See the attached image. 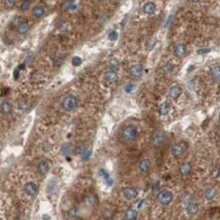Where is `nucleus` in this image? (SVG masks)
Returning a JSON list of instances; mask_svg holds the SVG:
<instances>
[{
	"mask_svg": "<svg viewBox=\"0 0 220 220\" xmlns=\"http://www.w3.org/2000/svg\"><path fill=\"white\" fill-rule=\"evenodd\" d=\"M188 149H189L188 142L179 141V143H177V144L171 146L170 153L175 158H181V157H183L186 154V152L188 151Z\"/></svg>",
	"mask_w": 220,
	"mask_h": 220,
	"instance_id": "nucleus-1",
	"label": "nucleus"
},
{
	"mask_svg": "<svg viewBox=\"0 0 220 220\" xmlns=\"http://www.w3.org/2000/svg\"><path fill=\"white\" fill-rule=\"evenodd\" d=\"M62 108L67 112H73L78 108V100L77 97L72 94H68L61 101Z\"/></svg>",
	"mask_w": 220,
	"mask_h": 220,
	"instance_id": "nucleus-2",
	"label": "nucleus"
},
{
	"mask_svg": "<svg viewBox=\"0 0 220 220\" xmlns=\"http://www.w3.org/2000/svg\"><path fill=\"white\" fill-rule=\"evenodd\" d=\"M122 138L125 141H134L138 136L137 128L133 125H129L122 130Z\"/></svg>",
	"mask_w": 220,
	"mask_h": 220,
	"instance_id": "nucleus-3",
	"label": "nucleus"
},
{
	"mask_svg": "<svg viewBox=\"0 0 220 220\" xmlns=\"http://www.w3.org/2000/svg\"><path fill=\"white\" fill-rule=\"evenodd\" d=\"M166 140V134L162 130L157 129L155 131H153V133L151 135V143L155 147H160L162 146Z\"/></svg>",
	"mask_w": 220,
	"mask_h": 220,
	"instance_id": "nucleus-4",
	"label": "nucleus"
},
{
	"mask_svg": "<svg viewBox=\"0 0 220 220\" xmlns=\"http://www.w3.org/2000/svg\"><path fill=\"white\" fill-rule=\"evenodd\" d=\"M173 199H174V195L170 190H162V191H160L158 193V195H157V200H158V202L162 205L170 204Z\"/></svg>",
	"mask_w": 220,
	"mask_h": 220,
	"instance_id": "nucleus-5",
	"label": "nucleus"
},
{
	"mask_svg": "<svg viewBox=\"0 0 220 220\" xmlns=\"http://www.w3.org/2000/svg\"><path fill=\"white\" fill-rule=\"evenodd\" d=\"M182 87L179 85V84H173L170 87V90H168V94L170 97L173 98V100H177V98L179 97V95L182 94Z\"/></svg>",
	"mask_w": 220,
	"mask_h": 220,
	"instance_id": "nucleus-6",
	"label": "nucleus"
},
{
	"mask_svg": "<svg viewBox=\"0 0 220 220\" xmlns=\"http://www.w3.org/2000/svg\"><path fill=\"white\" fill-rule=\"evenodd\" d=\"M138 196V192L134 188H125L123 190V197L127 200H134Z\"/></svg>",
	"mask_w": 220,
	"mask_h": 220,
	"instance_id": "nucleus-7",
	"label": "nucleus"
},
{
	"mask_svg": "<svg viewBox=\"0 0 220 220\" xmlns=\"http://www.w3.org/2000/svg\"><path fill=\"white\" fill-rule=\"evenodd\" d=\"M38 186H37L36 183L30 182L27 183L24 186V192L28 194V196H35L37 193H38Z\"/></svg>",
	"mask_w": 220,
	"mask_h": 220,
	"instance_id": "nucleus-8",
	"label": "nucleus"
},
{
	"mask_svg": "<svg viewBox=\"0 0 220 220\" xmlns=\"http://www.w3.org/2000/svg\"><path fill=\"white\" fill-rule=\"evenodd\" d=\"M105 80L108 82H115L118 79V73H117V70H113V69H109L108 71H106L105 75Z\"/></svg>",
	"mask_w": 220,
	"mask_h": 220,
	"instance_id": "nucleus-9",
	"label": "nucleus"
},
{
	"mask_svg": "<svg viewBox=\"0 0 220 220\" xmlns=\"http://www.w3.org/2000/svg\"><path fill=\"white\" fill-rule=\"evenodd\" d=\"M174 53L175 56L179 58L184 57L187 53V46L185 44H178V45H175L174 48Z\"/></svg>",
	"mask_w": 220,
	"mask_h": 220,
	"instance_id": "nucleus-10",
	"label": "nucleus"
},
{
	"mask_svg": "<svg viewBox=\"0 0 220 220\" xmlns=\"http://www.w3.org/2000/svg\"><path fill=\"white\" fill-rule=\"evenodd\" d=\"M142 9H143V12H144L145 14H153L156 10V5H155L154 2L148 1V2L144 3Z\"/></svg>",
	"mask_w": 220,
	"mask_h": 220,
	"instance_id": "nucleus-11",
	"label": "nucleus"
},
{
	"mask_svg": "<svg viewBox=\"0 0 220 220\" xmlns=\"http://www.w3.org/2000/svg\"><path fill=\"white\" fill-rule=\"evenodd\" d=\"M130 73L132 76H134V77H140L143 73V67L142 65L140 64H134L131 66L130 68Z\"/></svg>",
	"mask_w": 220,
	"mask_h": 220,
	"instance_id": "nucleus-12",
	"label": "nucleus"
},
{
	"mask_svg": "<svg viewBox=\"0 0 220 220\" xmlns=\"http://www.w3.org/2000/svg\"><path fill=\"white\" fill-rule=\"evenodd\" d=\"M139 170L143 174H147L151 170V162L148 159H143L139 163Z\"/></svg>",
	"mask_w": 220,
	"mask_h": 220,
	"instance_id": "nucleus-13",
	"label": "nucleus"
},
{
	"mask_svg": "<svg viewBox=\"0 0 220 220\" xmlns=\"http://www.w3.org/2000/svg\"><path fill=\"white\" fill-rule=\"evenodd\" d=\"M46 12V8L43 5H36L32 10V14L37 18L42 17Z\"/></svg>",
	"mask_w": 220,
	"mask_h": 220,
	"instance_id": "nucleus-14",
	"label": "nucleus"
},
{
	"mask_svg": "<svg viewBox=\"0 0 220 220\" xmlns=\"http://www.w3.org/2000/svg\"><path fill=\"white\" fill-rule=\"evenodd\" d=\"M157 111H158L159 115H161V116L168 115V113H170V102H168V101H163L162 104H161L158 107V110H157Z\"/></svg>",
	"mask_w": 220,
	"mask_h": 220,
	"instance_id": "nucleus-15",
	"label": "nucleus"
},
{
	"mask_svg": "<svg viewBox=\"0 0 220 220\" xmlns=\"http://www.w3.org/2000/svg\"><path fill=\"white\" fill-rule=\"evenodd\" d=\"M216 195H217V190L215 188H212V187L205 189L204 191V197L206 200H213Z\"/></svg>",
	"mask_w": 220,
	"mask_h": 220,
	"instance_id": "nucleus-16",
	"label": "nucleus"
},
{
	"mask_svg": "<svg viewBox=\"0 0 220 220\" xmlns=\"http://www.w3.org/2000/svg\"><path fill=\"white\" fill-rule=\"evenodd\" d=\"M210 76L212 77V79L214 81L218 82L219 81V78H220V69H219V66L218 65H215L213 66L211 69H210Z\"/></svg>",
	"mask_w": 220,
	"mask_h": 220,
	"instance_id": "nucleus-17",
	"label": "nucleus"
},
{
	"mask_svg": "<svg viewBox=\"0 0 220 220\" xmlns=\"http://www.w3.org/2000/svg\"><path fill=\"white\" fill-rule=\"evenodd\" d=\"M17 32L18 34L20 35H25L30 30V24H28L27 21H23V23H19L17 24Z\"/></svg>",
	"mask_w": 220,
	"mask_h": 220,
	"instance_id": "nucleus-18",
	"label": "nucleus"
},
{
	"mask_svg": "<svg viewBox=\"0 0 220 220\" xmlns=\"http://www.w3.org/2000/svg\"><path fill=\"white\" fill-rule=\"evenodd\" d=\"M199 211V206L198 204L194 203V202H190L188 205H187V212H188L189 215H196Z\"/></svg>",
	"mask_w": 220,
	"mask_h": 220,
	"instance_id": "nucleus-19",
	"label": "nucleus"
},
{
	"mask_svg": "<svg viewBox=\"0 0 220 220\" xmlns=\"http://www.w3.org/2000/svg\"><path fill=\"white\" fill-rule=\"evenodd\" d=\"M191 170H192V166H191L190 162L183 163L182 166H179V174L182 175H188L191 173Z\"/></svg>",
	"mask_w": 220,
	"mask_h": 220,
	"instance_id": "nucleus-20",
	"label": "nucleus"
},
{
	"mask_svg": "<svg viewBox=\"0 0 220 220\" xmlns=\"http://www.w3.org/2000/svg\"><path fill=\"white\" fill-rule=\"evenodd\" d=\"M38 171L41 175H46L49 171V163L45 160L40 161L38 164Z\"/></svg>",
	"mask_w": 220,
	"mask_h": 220,
	"instance_id": "nucleus-21",
	"label": "nucleus"
},
{
	"mask_svg": "<svg viewBox=\"0 0 220 220\" xmlns=\"http://www.w3.org/2000/svg\"><path fill=\"white\" fill-rule=\"evenodd\" d=\"M0 110H1L2 114L8 115V114L12 112V106L9 101H3L1 104V107H0Z\"/></svg>",
	"mask_w": 220,
	"mask_h": 220,
	"instance_id": "nucleus-22",
	"label": "nucleus"
},
{
	"mask_svg": "<svg viewBox=\"0 0 220 220\" xmlns=\"http://www.w3.org/2000/svg\"><path fill=\"white\" fill-rule=\"evenodd\" d=\"M138 218V212L134 209H128L125 212V219L127 220H135Z\"/></svg>",
	"mask_w": 220,
	"mask_h": 220,
	"instance_id": "nucleus-23",
	"label": "nucleus"
},
{
	"mask_svg": "<svg viewBox=\"0 0 220 220\" xmlns=\"http://www.w3.org/2000/svg\"><path fill=\"white\" fill-rule=\"evenodd\" d=\"M109 69H113V70H117L119 68V61L116 58H111L108 62Z\"/></svg>",
	"mask_w": 220,
	"mask_h": 220,
	"instance_id": "nucleus-24",
	"label": "nucleus"
},
{
	"mask_svg": "<svg viewBox=\"0 0 220 220\" xmlns=\"http://www.w3.org/2000/svg\"><path fill=\"white\" fill-rule=\"evenodd\" d=\"M119 38V34H118V32H116V31H111L109 32V35H108V39L110 40V41H112V42H115L117 41Z\"/></svg>",
	"mask_w": 220,
	"mask_h": 220,
	"instance_id": "nucleus-25",
	"label": "nucleus"
},
{
	"mask_svg": "<svg viewBox=\"0 0 220 220\" xmlns=\"http://www.w3.org/2000/svg\"><path fill=\"white\" fill-rule=\"evenodd\" d=\"M18 108H19V110L25 111V110L30 108V105H28V102L27 101H19V102H18Z\"/></svg>",
	"mask_w": 220,
	"mask_h": 220,
	"instance_id": "nucleus-26",
	"label": "nucleus"
},
{
	"mask_svg": "<svg viewBox=\"0 0 220 220\" xmlns=\"http://www.w3.org/2000/svg\"><path fill=\"white\" fill-rule=\"evenodd\" d=\"M82 63V59L80 58L79 56H75L72 58V65L75 66V67H77V66H80Z\"/></svg>",
	"mask_w": 220,
	"mask_h": 220,
	"instance_id": "nucleus-27",
	"label": "nucleus"
},
{
	"mask_svg": "<svg viewBox=\"0 0 220 220\" xmlns=\"http://www.w3.org/2000/svg\"><path fill=\"white\" fill-rule=\"evenodd\" d=\"M91 156V150L87 149V150H83L82 154H81V159L82 160H87Z\"/></svg>",
	"mask_w": 220,
	"mask_h": 220,
	"instance_id": "nucleus-28",
	"label": "nucleus"
},
{
	"mask_svg": "<svg viewBox=\"0 0 220 220\" xmlns=\"http://www.w3.org/2000/svg\"><path fill=\"white\" fill-rule=\"evenodd\" d=\"M3 2H4L5 7H7V8H12V7L15 5L16 0H3Z\"/></svg>",
	"mask_w": 220,
	"mask_h": 220,
	"instance_id": "nucleus-29",
	"label": "nucleus"
},
{
	"mask_svg": "<svg viewBox=\"0 0 220 220\" xmlns=\"http://www.w3.org/2000/svg\"><path fill=\"white\" fill-rule=\"evenodd\" d=\"M31 6V3L28 1V0H25L23 3L20 4V10H23V11H27V10L30 8Z\"/></svg>",
	"mask_w": 220,
	"mask_h": 220,
	"instance_id": "nucleus-30",
	"label": "nucleus"
},
{
	"mask_svg": "<svg viewBox=\"0 0 220 220\" xmlns=\"http://www.w3.org/2000/svg\"><path fill=\"white\" fill-rule=\"evenodd\" d=\"M69 151H70V147H69V145L68 144H64L63 146H62V148H61V153L63 155H67Z\"/></svg>",
	"mask_w": 220,
	"mask_h": 220,
	"instance_id": "nucleus-31",
	"label": "nucleus"
},
{
	"mask_svg": "<svg viewBox=\"0 0 220 220\" xmlns=\"http://www.w3.org/2000/svg\"><path fill=\"white\" fill-rule=\"evenodd\" d=\"M209 52H210V49H208V48H203V49L197 50V53L199 55H205V54H208Z\"/></svg>",
	"mask_w": 220,
	"mask_h": 220,
	"instance_id": "nucleus-32",
	"label": "nucleus"
},
{
	"mask_svg": "<svg viewBox=\"0 0 220 220\" xmlns=\"http://www.w3.org/2000/svg\"><path fill=\"white\" fill-rule=\"evenodd\" d=\"M134 88H135L134 84L130 83V84H128V85H126V87H125V91H126L127 93H131L132 91L134 90Z\"/></svg>",
	"mask_w": 220,
	"mask_h": 220,
	"instance_id": "nucleus-33",
	"label": "nucleus"
},
{
	"mask_svg": "<svg viewBox=\"0 0 220 220\" xmlns=\"http://www.w3.org/2000/svg\"><path fill=\"white\" fill-rule=\"evenodd\" d=\"M57 28H58V30L63 31L66 28V24L64 23V21H59V23L57 24Z\"/></svg>",
	"mask_w": 220,
	"mask_h": 220,
	"instance_id": "nucleus-34",
	"label": "nucleus"
},
{
	"mask_svg": "<svg viewBox=\"0 0 220 220\" xmlns=\"http://www.w3.org/2000/svg\"><path fill=\"white\" fill-rule=\"evenodd\" d=\"M151 188L153 190V192H156V191H158V189H159V181H155L154 183H153L152 186H151Z\"/></svg>",
	"mask_w": 220,
	"mask_h": 220,
	"instance_id": "nucleus-35",
	"label": "nucleus"
},
{
	"mask_svg": "<svg viewBox=\"0 0 220 220\" xmlns=\"http://www.w3.org/2000/svg\"><path fill=\"white\" fill-rule=\"evenodd\" d=\"M100 174H101V175L102 178H104L105 179H108V178H110V175H109V173L106 170H100Z\"/></svg>",
	"mask_w": 220,
	"mask_h": 220,
	"instance_id": "nucleus-36",
	"label": "nucleus"
},
{
	"mask_svg": "<svg viewBox=\"0 0 220 220\" xmlns=\"http://www.w3.org/2000/svg\"><path fill=\"white\" fill-rule=\"evenodd\" d=\"M68 214L70 217H75L76 215H77V209L76 208H72L70 211L68 212Z\"/></svg>",
	"mask_w": 220,
	"mask_h": 220,
	"instance_id": "nucleus-37",
	"label": "nucleus"
},
{
	"mask_svg": "<svg viewBox=\"0 0 220 220\" xmlns=\"http://www.w3.org/2000/svg\"><path fill=\"white\" fill-rule=\"evenodd\" d=\"M211 175H212V177H213V178H218L219 177V167L217 166L216 168H214Z\"/></svg>",
	"mask_w": 220,
	"mask_h": 220,
	"instance_id": "nucleus-38",
	"label": "nucleus"
},
{
	"mask_svg": "<svg viewBox=\"0 0 220 220\" xmlns=\"http://www.w3.org/2000/svg\"><path fill=\"white\" fill-rule=\"evenodd\" d=\"M173 18H174V14H170V15L168 16L167 20L166 21V24H164V27H168V25H170V24L171 23V21H173Z\"/></svg>",
	"mask_w": 220,
	"mask_h": 220,
	"instance_id": "nucleus-39",
	"label": "nucleus"
},
{
	"mask_svg": "<svg viewBox=\"0 0 220 220\" xmlns=\"http://www.w3.org/2000/svg\"><path fill=\"white\" fill-rule=\"evenodd\" d=\"M143 202H144V201H143V200H141V201H140V202H139V203H138V205H137V207H138V208H141V206H142V205H143Z\"/></svg>",
	"mask_w": 220,
	"mask_h": 220,
	"instance_id": "nucleus-40",
	"label": "nucleus"
},
{
	"mask_svg": "<svg viewBox=\"0 0 220 220\" xmlns=\"http://www.w3.org/2000/svg\"><path fill=\"white\" fill-rule=\"evenodd\" d=\"M43 218H44V219H50V217H48V216H44Z\"/></svg>",
	"mask_w": 220,
	"mask_h": 220,
	"instance_id": "nucleus-41",
	"label": "nucleus"
},
{
	"mask_svg": "<svg viewBox=\"0 0 220 220\" xmlns=\"http://www.w3.org/2000/svg\"><path fill=\"white\" fill-rule=\"evenodd\" d=\"M192 2H197V1H199V0H191Z\"/></svg>",
	"mask_w": 220,
	"mask_h": 220,
	"instance_id": "nucleus-42",
	"label": "nucleus"
}]
</instances>
